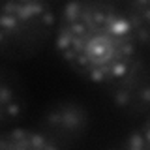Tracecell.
<instances>
[{
    "mask_svg": "<svg viewBox=\"0 0 150 150\" xmlns=\"http://www.w3.org/2000/svg\"><path fill=\"white\" fill-rule=\"evenodd\" d=\"M54 9L49 0H2L0 54L25 62L38 56L56 32Z\"/></svg>",
    "mask_w": 150,
    "mask_h": 150,
    "instance_id": "obj_2",
    "label": "cell"
},
{
    "mask_svg": "<svg viewBox=\"0 0 150 150\" xmlns=\"http://www.w3.org/2000/svg\"><path fill=\"white\" fill-rule=\"evenodd\" d=\"M36 128L54 144V148H73L88 137L92 115L83 101L60 98L45 107Z\"/></svg>",
    "mask_w": 150,
    "mask_h": 150,
    "instance_id": "obj_3",
    "label": "cell"
},
{
    "mask_svg": "<svg viewBox=\"0 0 150 150\" xmlns=\"http://www.w3.org/2000/svg\"><path fill=\"white\" fill-rule=\"evenodd\" d=\"M128 17L139 43L150 49V0H129Z\"/></svg>",
    "mask_w": 150,
    "mask_h": 150,
    "instance_id": "obj_7",
    "label": "cell"
},
{
    "mask_svg": "<svg viewBox=\"0 0 150 150\" xmlns=\"http://www.w3.org/2000/svg\"><path fill=\"white\" fill-rule=\"evenodd\" d=\"M112 109L128 118H139L150 112V60L137 54L129 68L105 84Z\"/></svg>",
    "mask_w": 150,
    "mask_h": 150,
    "instance_id": "obj_4",
    "label": "cell"
},
{
    "mask_svg": "<svg viewBox=\"0 0 150 150\" xmlns=\"http://www.w3.org/2000/svg\"><path fill=\"white\" fill-rule=\"evenodd\" d=\"M0 148L4 150H54V144L38 128H11L0 129Z\"/></svg>",
    "mask_w": 150,
    "mask_h": 150,
    "instance_id": "obj_6",
    "label": "cell"
},
{
    "mask_svg": "<svg viewBox=\"0 0 150 150\" xmlns=\"http://www.w3.org/2000/svg\"><path fill=\"white\" fill-rule=\"evenodd\" d=\"M28 107V92L15 69L0 68V129L17 126Z\"/></svg>",
    "mask_w": 150,
    "mask_h": 150,
    "instance_id": "obj_5",
    "label": "cell"
},
{
    "mask_svg": "<svg viewBox=\"0 0 150 150\" xmlns=\"http://www.w3.org/2000/svg\"><path fill=\"white\" fill-rule=\"evenodd\" d=\"M53 40L64 64L94 84L118 79L139 54L128 13L101 0H69Z\"/></svg>",
    "mask_w": 150,
    "mask_h": 150,
    "instance_id": "obj_1",
    "label": "cell"
},
{
    "mask_svg": "<svg viewBox=\"0 0 150 150\" xmlns=\"http://www.w3.org/2000/svg\"><path fill=\"white\" fill-rule=\"evenodd\" d=\"M122 146L131 150H150V112L143 116V120L126 133Z\"/></svg>",
    "mask_w": 150,
    "mask_h": 150,
    "instance_id": "obj_8",
    "label": "cell"
}]
</instances>
